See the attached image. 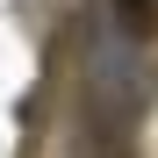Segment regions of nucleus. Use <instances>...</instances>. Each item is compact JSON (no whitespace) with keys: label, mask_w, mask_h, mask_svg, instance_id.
I'll return each instance as SVG.
<instances>
[{"label":"nucleus","mask_w":158,"mask_h":158,"mask_svg":"<svg viewBox=\"0 0 158 158\" xmlns=\"http://www.w3.org/2000/svg\"><path fill=\"white\" fill-rule=\"evenodd\" d=\"M115 22H122V36H151L158 29V0H108Z\"/></svg>","instance_id":"1"}]
</instances>
